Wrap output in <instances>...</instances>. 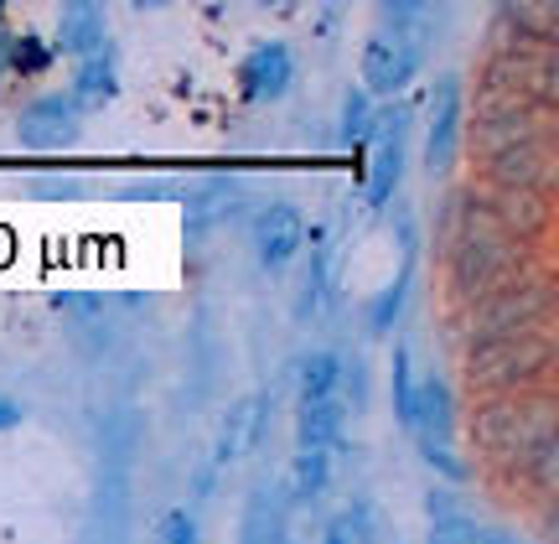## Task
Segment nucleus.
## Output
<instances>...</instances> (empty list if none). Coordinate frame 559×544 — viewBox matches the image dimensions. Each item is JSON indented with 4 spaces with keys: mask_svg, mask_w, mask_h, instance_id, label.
<instances>
[{
    "mask_svg": "<svg viewBox=\"0 0 559 544\" xmlns=\"http://www.w3.org/2000/svg\"><path fill=\"white\" fill-rule=\"evenodd\" d=\"M342 389V358L337 353H311L300 363V400H321Z\"/></svg>",
    "mask_w": 559,
    "mask_h": 544,
    "instance_id": "obj_15",
    "label": "nucleus"
},
{
    "mask_svg": "<svg viewBox=\"0 0 559 544\" xmlns=\"http://www.w3.org/2000/svg\"><path fill=\"white\" fill-rule=\"evenodd\" d=\"M11 425H21V404L0 394V430H11Z\"/></svg>",
    "mask_w": 559,
    "mask_h": 544,
    "instance_id": "obj_20",
    "label": "nucleus"
},
{
    "mask_svg": "<svg viewBox=\"0 0 559 544\" xmlns=\"http://www.w3.org/2000/svg\"><path fill=\"white\" fill-rule=\"evenodd\" d=\"M21 145H32V151H58L79 135V104L68 99V94H41L16 125Z\"/></svg>",
    "mask_w": 559,
    "mask_h": 544,
    "instance_id": "obj_5",
    "label": "nucleus"
},
{
    "mask_svg": "<svg viewBox=\"0 0 559 544\" xmlns=\"http://www.w3.org/2000/svg\"><path fill=\"white\" fill-rule=\"evenodd\" d=\"M430 544H508L498 529L477 524L451 498H430Z\"/></svg>",
    "mask_w": 559,
    "mask_h": 544,
    "instance_id": "obj_10",
    "label": "nucleus"
},
{
    "mask_svg": "<svg viewBox=\"0 0 559 544\" xmlns=\"http://www.w3.org/2000/svg\"><path fill=\"white\" fill-rule=\"evenodd\" d=\"M342 421H347V400L337 394H321V400H300L296 404V441L300 451H321L326 457V446H337L342 436Z\"/></svg>",
    "mask_w": 559,
    "mask_h": 544,
    "instance_id": "obj_8",
    "label": "nucleus"
},
{
    "mask_svg": "<svg viewBox=\"0 0 559 544\" xmlns=\"http://www.w3.org/2000/svg\"><path fill=\"white\" fill-rule=\"evenodd\" d=\"M508 260H513L508 228H502L487 208L461 202L456 218H451V281H456L466 296H472V291H487V285H502Z\"/></svg>",
    "mask_w": 559,
    "mask_h": 544,
    "instance_id": "obj_2",
    "label": "nucleus"
},
{
    "mask_svg": "<svg viewBox=\"0 0 559 544\" xmlns=\"http://www.w3.org/2000/svg\"><path fill=\"white\" fill-rule=\"evenodd\" d=\"M243 544H285V513L270 493H254L243 508Z\"/></svg>",
    "mask_w": 559,
    "mask_h": 544,
    "instance_id": "obj_13",
    "label": "nucleus"
},
{
    "mask_svg": "<svg viewBox=\"0 0 559 544\" xmlns=\"http://www.w3.org/2000/svg\"><path fill=\"white\" fill-rule=\"evenodd\" d=\"M306 244V218H300L290 202H270L260 218H254V255L270 275H280L285 264L296 260V249Z\"/></svg>",
    "mask_w": 559,
    "mask_h": 544,
    "instance_id": "obj_4",
    "label": "nucleus"
},
{
    "mask_svg": "<svg viewBox=\"0 0 559 544\" xmlns=\"http://www.w3.org/2000/svg\"><path fill=\"white\" fill-rule=\"evenodd\" d=\"M425 47H430V11L409 0L383 5L362 42V94H400L419 73Z\"/></svg>",
    "mask_w": 559,
    "mask_h": 544,
    "instance_id": "obj_1",
    "label": "nucleus"
},
{
    "mask_svg": "<svg viewBox=\"0 0 559 544\" xmlns=\"http://www.w3.org/2000/svg\"><path fill=\"white\" fill-rule=\"evenodd\" d=\"M415 394H419V383H415V368H409V347H394V415H400V425L409 430V421H415Z\"/></svg>",
    "mask_w": 559,
    "mask_h": 544,
    "instance_id": "obj_16",
    "label": "nucleus"
},
{
    "mask_svg": "<svg viewBox=\"0 0 559 544\" xmlns=\"http://www.w3.org/2000/svg\"><path fill=\"white\" fill-rule=\"evenodd\" d=\"M68 99L79 104V109H99L104 99H115V68H109V58H83Z\"/></svg>",
    "mask_w": 559,
    "mask_h": 544,
    "instance_id": "obj_14",
    "label": "nucleus"
},
{
    "mask_svg": "<svg viewBox=\"0 0 559 544\" xmlns=\"http://www.w3.org/2000/svg\"><path fill=\"white\" fill-rule=\"evenodd\" d=\"M58 42L68 47V52H79V58H99V42H104V16H99V5H88V0H73V5H62Z\"/></svg>",
    "mask_w": 559,
    "mask_h": 544,
    "instance_id": "obj_12",
    "label": "nucleus"
},
{
    "mask_svg": "<svg viewBox=\"0 0 559 544\" xmlns=\"http://www.w3.org/2000/svg\"><path fill=\"white\" fill-rule=\"evenodd\" d=\"M430 135H425V166L430 172H445L451 156H456V135H461V94L456 79H440L436 99H430Z\"/></svg>",
    "mask_w": 559,
    "mask_h": 544,
    "instance_id": "obj_7",
    "label": "nucleus"
},
{
    "mask_svg": "<svg viewBox=\"0 0 559 544\" xmlns=\"http://www.w3.org/2000/svg\"><path fill=\"white\" fill-rule=\"evenodd\" d=\"M404 172V109H394V120H383L379 130V156H373V177H368V202L379 208L389 202V192L400 187Z\"/></svg>",
    "mask_w": 559,
    "mask_h": 544,
    "instance_id": "obj_9",
    "label": "nucleus"
},
{
    "mask_svg": "<svg viewBox=\"0 0 559 544\" xmlns=\"http://www.w3.org/2000/svg\"><path fill=\"white\" fill-rule=\"evenodd\" d=\"M260 421H264V394H249V400L234 404L218 430V462H239L243 451L260 441Z\"/></svg>",
    "mask_w": 559,
    "mask_h": 544,
    "instance_id": "obj_11",
    "label": "nucleus"
},
{
    "mask_svg": "<svg viewBox=\"0 0 559 544\" xmlns=\"http://www.w3.org/2000/svg\"><path fill=\"white\" fill-rule=\"evenodd\" d=\"M326 487V457L321 451H296V466H290V493L296 498H311Z\"/></svg>",
    "mask_w": 559,
    "mask_h": 544,
    "instance_id": "obj_17",
    "label": "nucleus"
},
{
    "mask_svg": "<svg viewBox=\"0 0 559 544\" xmlns=\"http://www.w3.org/2000/svg\"><path fill=\"white\" fill-rule=\"evenodd\" d=\"M368 130H373L368 94H362V88H347V99H342V145H358Z\"/></svg>",
    "mask_w": 559,
    "mask_h": 544,
    "instance_id": "obj_18",
    "label": "nucleus"
},
{
    "mask_svg": "<svg viewBox=\"0 0 559 544\" xmlns=\"http://www.w3.org/2000/svg\"><path fill=\"white\" fill-rule=\"evenodd\" d=\"M156 544H198V519L187 508H171L156 529Z\"/></svg>",
    "mask_w": 559,
    "mask_h": 544,
    "instance_id": "obj_19",
    "label": "nucleus"
},
{
    "mask_svg": "<svg viewBox=\"0 0 559 544\" xmlns=\"http://www.w3.org/2000/svg\"><path fill=\"white\" fill-rule=\"evenodd\" d=\"M290 79H296V58H290L285 42H260L239 68V88L254 104H275L290 88Z\"/></svg>",
    "mask_w": 559,
    "mask_h": 544,
    "instance_id": "obj_6",
    "label": "nucleus"
},
{
    "mask_svg": "<svg viewBox=\"0 0 559 544\" xmlns=\"http://www.w3.org/2000/svg\"><path fill=\"white\" fill-rule=\"evenodd\" d=\"M409 430L419 436V451H425V462L436 466V472H445L451 483L466 477V466H461V457H456V436H451V389H445L436 374L419 383Z\"/></svg>",
    "mask_w": 559,
    "mask_h": 544,
    "instance_id": "obj_3",
    "label": "nucleus"
}]
</instances>
